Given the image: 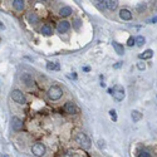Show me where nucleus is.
Returning <instances> with one entry per match:
<instances>
[{"mask_svg": "<svg viewBox=\"0 0 157 157\" xmlns=\"http://www.w3.org/2000/svg\"><path fill=\"white\" fill-rule=\"evenodd\" d=\"M106 8L107 9H110V10H114V9H117V5L118 3L116 1V0H106Z\"/></svg>", "mask_w": 157, "mask_h": 157, "instance_id": "f3484780", "label": "nucleus"}, {"mask_svg": "<svg viewBox=\"0 0 157 157\" xmlns=\"http://www.w3.org/2000/svg\"><path fill=\"white\" fill-rule=\"evenodd\" d=\"M138 157H152L148 152H146V151H141L140 153H138Z\"/></svg>", "mask_w": 157, "mask_h": 157, "instance_id": "5701e85b", "label": "nucleus"}, {"mask_svg": "<svg viewBox=\"0 0 157 157\" xmlns=\"http://www.w3.org/2000/svg\"><path fill=\"white\" fill-rule=\"evenodd\" d=\"M11 127H13L14 131H20L23 128V121L19 117L14 116L11 118Z\"/></svg>", "mask_w": 157, "mask_h": 157, "instance_id": "6e6552de", "label": "nucleus"}, {"mask_svg": "<svg viewBox=\"0 0 157 157\" xmlns=\"http://www.w3.org/2000/svg\"><path fill=\"white\" fill-rule=\"evenodd\" d=\"M144 8H146V7H144L143 4H140V5H138V7H137L138 11H142V10H144Z\"/></svg>", "mask_w": 157, "mask_h": 157, "instance_id": "bb28decb", "label": "nucleus"}, {"mask_svg": "<svg viewBox=\"0 0 157 157\" xmlns=\"http://www.w3.org/2000/svg\"><path fill=\"white\" fill-rule=\"evenodd\" d=\"M112 45H113L114 50H116V53H117V54H119V56H123V54H124V48H123V45H122V44L117 43V41H113Z\"/></svg>", "mask_w": 157, "mask_h": 157, "instance_id": "9b49d317", "label": "nucleus"}, {"mask_svg": "<svg viewBox=\"0 0 157 157\" xmlns=\"http://www.w3.org/2000/svg\"><path fill=\"white\" fill-rule=\"evenodd\" d=\"M133 44H136L135 38H133V37H130V38H128V40H127V45H128V47H132Z\"/></svg>", "mask_w": 157, "mask_h": 157, "instance_id": "4be33fe9", "label": "nucleus"}, {"mask_svg": "<svg viewBox=\"0 0 157 157\" xmlns=\"http://www.w3.org/2000/svg\"><path fill=\"white\" fill-rule=\"evenodd\" d=\"M32 152L37 157H43L45 155V146L43 143H35L32 147Z\"/></svg>", "mask_w": 157, "mask_h": 157, "instance_id": "39448f33", "label": "nucleus"}, {"mask_svg": "<svg viewBox=\"0 0 157 157\" xmlns=\"http://www.w3.org/2000/svg\"><path fill=\"white\" fill-rule=\"evenodd\" d=\"M119 18H121V19H123V20H131L132 19V13L128 9H121Z\"/></svg>", "mask_w": 157, "mask_h": 157, "instance_id": "9d476101", "label": "nucleus"}, {"mask_svg": "<svg viewBox=\"0 0 157 157\" xmlns=\"http://www.w3.org/2000/svg\"><path fill=\"white\" fill-rule=\"evenodd\" d=\"M69 29H70V24H69V21H67V20L59 21L58 25H57V30H58V33H60V34L67 33Z\"/></svg>", "mask_w": 157, "mask_h": 157, "instance_id": "423d86ee", "label": "nucleus"}, {"mask_svg": "<svg viewBox=\"0 0 157 157\" xmlns=\"http://www.w3.org/2000/svg\"><path fill=\"white\" fill-rule=\"evenodd\" d=\"M121 65H122V62H117L116 64L113 65V68H116V69H117V68H121Z\"/></svg>", "mask_w": 157, "mask_h": 157, "instance_id": "cd10ccee", "label": "nucleus"}, {"mask_svg": "<svg viewBox=\"0 0 157 157\" xmlns=\"http://www.w3.org/2000/svg\"><path fill=\"white\" fill-rule=\"evenodd\" d=\"M13 7H14V9H16V10H19V11H21L23 9H24V7H25V4H24V1L23 0H13Z\"/></svg>", "mask_w": 157, "mask_h": 157, "instance_id": "2eb2a0df", "label": "nucleus"}, {"mask_svg": "<svg viewBox=\"0 0 157 157\" xmlns=\"http://www.w3.org/2000/svg\"><path fill=\"white\" fill-rule=\"evenodd\" d=\"M74 28L76 29L81 28V19H74Z\"/></svg>", "mask_w": 157, "mask_h": 157, "instance_id": "393cba45", "label": "nucleus"}, {"mask_svg": "<svg viewBox=\"0 0 157 157\" xmlns=\"http://www.w3.org/2000/svg\"><path fill=\"white\" fill-rule=\"evenodd\" d=\"M62 96H63V90L58 86H53L48 89V97H49L52 101H58Z\"/></svg>", "mask_w": 157, "mask_h": 157, "instance_id": "f257e3e1", "label": "nucleus"}, {"mask_svg": "<svg viewBox=\"0 0 157 157\" xmlns=\"http://www.w3.org/2000/svg\"><path fill=\"white\" fill-rule=\"evenodd\" d=\"M152 57H153V50H152V49L144 50L142 54H140V56H138V58H140V59H151Z\"/></svg>", "mask_w": 157, "mask_h": 157, "instance_id": "ddd939ff", "label": "nucleus"}, {"mask_svg": "<svg viewBox=\"0 0 157 157\" xmlns=\"http://www.w3.org/2000/svg\"><path fill=\"white\" fill-rule=\"evenodd\" d=\"M76 141L83 148H89L90 147V140L88 138V136L86 133H78L77 137H76Z\"/></svg>", "mask_w": 157, "mask_h": 157, "instance_id": "f03ea898", "label": "nucleus"}, {"mask_svg": "<svg viewBox=\"0 0 157 157\" xmlns=\"http://www.w3.org/2000/svg\"><path fill=\"white\" fill-rule=\"evenodd\" d=\"M20 81L25 84L27 87H30V86H33L34 84V79H33V77L30 76L29 73H23L20 74Z\"/></svg>", "mask_w": 157, "mask_h": 157, "instance_id": "0eeeda50", "label": "nucleus"}, {"mask_svg": "<svg viewBox=\"0 0 157 157\" xmlns=\"http://www.w3.org/2000/svg\"><path fill=\"white\" fill-rule=\"evenodd\" d=\"M27 19H28V23H30V24H37L39 21V18L35 13H29Z\"/></svg>", "mask_w": 157, "mask_h": 157, "instance_id": "dca6fc26", "label": "nucleus"}, {"mask_svg": "<svg viewBox=\"0 0 157 157\" xmlns=\"http://www.w3.org/2000/svg\"><path fill=\"white\" fill-rule=\"evenodd\" d=\"M47 69H49V70H58V69H59V65H58L57 63L48 62V63H47Z\"/></svg>", "mask_w": 157, "mask_h": 157, "instance_id": "6ab92c4d", "label": "nucleus"}, {"mask_svg": "<svg viewBox=\"0 0 157 157\" xmlns=\"http://www.w3.org/2000/svg\"><path fill=\"white\" fill-rule=\"evenodd\" d=\"M150 23H157V16H153L152 19L150 20Z\"/></svg>", "mask_w": 157, "mask_h": 157, "instance_id": "c85d7f7f", "label": "nucleus"}, {"mask_svg": "<svg viewBox=\"0 0 157 157\" xmlns=\"http://www.w3.org/2000/svg\"><path fill=\"white\" fill-rule=\"evenodd\" d=\"M135 40H136V45L137 47H142L144 44V41H146V39H144L142 35H138V37H136Z\"/></svg>", "mask_w": 157, "mask_h": 157, "instance_id": "aec40b11", "label": "nucleus"}, {"mask_svg": "<svg viewBox=\"0 0 157 157\" xmlns=\"http://www.w3.org/2000/svg\"><path fill=\"white\" fill-rule=\"evenodd\" d=\"M0 29H1V30L5 29V27H4V24H3V23H0Z\"/></svg>", "mask_w": 157, "mask_h": 157, "instance_id": "7c9ffc66", "label": "nucleus"}, {"mask_svg": "<svg viewBox=\"0 0 157 157\" xmlns=\"http://www.w3.org/2000/svg\"><path fill=\"white\" fill-rule=\"evenodd\" d=\"M64 111L67 112L68 114H74L76 112H77V107H76V104L73 103V102H67V103L64 104Z\"/></svg>", "mask_w": 157, "mask_h": 157, "instance_id": "1a4fd4ad", "label": "nucleus"}, {"mask_svg": "<svg viewBox=\"0 0 157 157\" xmlns=\"http://www.w3.org/2000/svg\"><path fill=\"white\" fill-rule=\"evenodd\" d=\"M110 116H111V118L114 121V122H116V121H117V113H116V111L111 110V111H110Z\"/></svg>", "mask_w": 157, "mask_h": 157, "instance_id": "412c9836", "label": "nucleus"}, {"mask_svg": "<svg viewBox=\"0 0 157 157\" xmlns=\"http://www.w3.org/2000/svg\"><path fill=\"white\" fill-rule=\"evenodd\" d=\"M72 14V8L70 7H63V8H60L59 9V15L60 16H64V18H67Z\"/></svg>", "mask_w": 157, "mask_h": 157, "instance_id": "f8f14e48", "label": "nucleus"}, {"mask_svg": "<svg viewBox=\"0 0 157 157\" xmlns=\"http://www.w3.org/2000/svg\"><path fill=\"white\" fill-rule=\"evenodd\" d=\"M137 68L140 69V70H144V68H146V64L140 62V63H137Z\"/></svg>", "mask_w": 157, "mask_h": 157, "instance_id": "b1692460", "label": "nucleus"}, {"mask_svg": "<svg viewBox=\"0 0 157 157\" xmlns=\"http://www.w3.org/2000/svg\"><path fill=\"white\" fill-rule=\"evenodd\" d=\"M83 70H84V72H89V70H90V68H89V67H84V68H83Z\"/></svg>", "mask_w": 157, "mask_h": 157, "instance_id": "c756f323", "label": "nucleus"}, {"mask_svg": "<svg viewBox=\"0 0 157 157\" xmlns=\"http://www.w3.org/2000/svg\"><path fill=\"white\" fill-rule=\"evenodd\" d=\"M131 117H132V119H133V122H138V121L142 118V113L136 111V110H133V111L131 112Z\"/></svg>", "mask_w": 157, "mask_h": 157, "instance_id": "a211bd4d", "label": "nucleus"}, {"mask_svg": "<svg viewBox=\"0 0 157 157\" xmlns=\"http://www.w3.org/2000/svg\"><path fill=\"white\" fill-rule=\"evenodd\" d=\"M40 32H41V34H43L44 37H50V35L53 34V29L49 25H43L41 29H40Z\"/></svg>", "mask_w": 157, "mask_h": 157, "instance_id": "4468645a", "label": "nucleus"}, {"mask_svg": "<svg viewBox=\"0 0 157 157\" xmlns=\"http://www.w3.org/2000/svg\"><path fill=\"white\" fill-rule=\"evenodd\" d=\"M11 98H13V101H15L16 103H19V104H25L27 103L25 96H24L23 92L19 90V89H13V92H11Z\"/></svg>", "mask_w": 157, "mask_h": 157, "instance_id": "7ed1b4c3", "label": "nucleus"}, {"mask_svg": "<svg viewBox=\"0 0 157 157\" xmlns=\"http://www.w3.org/2000/svg\"><path fill=\"white\" fill-rule=\"evenodd\" d=\"M104 146H106V144H104V141L99 140V141H98V147H99V148H104Z\"/></svg>", "mask_w": 157, "mask_h": 157, "instance_id": "a878e982", "label": "nucleus"}, {"mask_svg": "<svg viewBox=\"0 0 157 157\" xmlns=\"http://www.w3.org/2000/svg\"><path fill=\"white\" fill-rule=\"evenodd\" d=\"M112 96H113V98L116 99L117 102L123 101V98H124V89H123V87L121 86V84L114 86V87H113V93H112Z\"/></svg>", "mask_w": 157, "mask_h": 157, "instance_id": "20e7f679", "label": "nucleus"}]
</instances>
